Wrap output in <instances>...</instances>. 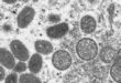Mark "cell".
I'll return each instance as SVG.
<instances>
[{
	"label": "cell",
	"mask_w": 121,
	"mask_h": 83,
	"mask_svg": "<svg viewBox=\"0 0 121 83\" xmlns=\"http://www.w3.org/2000/svg\"><path fill=\"white\" fill-rule=\"evenodd\" d=\"M76 52L82 60L89 61L96 58V55L98 54V45L92 39L84 38L77 43Z\"/></svg>",
	"instance_id": "6da1fadb"
},
{
	"label": "cell",
	"mask_w": 121,
	"mask_h": 83,
	"mask_svg": "<svg viewBox=\"0 0 121 83\" xmlns=\"http://www.w3.org/2000/svg\"><path fill=\"white\" fill-rule=\"evenodd\" d=\"M52 63L57 70L65 71L72 65V55L65 50H58L52 57Z\"/></svg>",
	"instance_id": "7a4b0ae2"
},
{
	"label": "cell",
	"mask_w": 121,
	"mask_h": 83,
	"mask_svg": "<svg viewBox=\"0 0 121 83\" xmlns=\"http://www.w3.org/2000/svg\"><path fill=\"white\" fill-rule=\"evenodd\" d=\"M35 16V10L32 7H24L17 17V24L21 29L26 28Z\"/></svg>",
	"instance_id": "3957f363"
},
{
	"label": "cell",
	"mask_w": 121,
	"mask_h": 83,
	"mask_svg": "<svg viewBox=\"0 0 121 83\" xmlns=\"http://www.w3.org/2000/svg\"><path fill=\"white\" fill-rule=\"evenodd\" d=\"M10 49L11 52L13 53V55L20 61H26L29 59V51L28 48L23 44L21 41L19 40H13L10 43Z\"/></svg>",
	"instance_id": "277c9868"
},
{
	"label": "cell",
	"mask_w": 121,
	"mask_h": 83,
	"mask_svg": "<svg viewBox=\"0 0 121 83\" xmlns=\"http://www.w3.org/2000/svg\"><path fill=\"white\" fill-rule=\"evenodd\" d=\"M69 30V27L66 22H62L55 26H52L46 30V34L52 39H60L66 34Z\"/></svg>",
	"instance_id": "5b68a950"
},
{
	"label": "cell",
	"mask_w": 121,
	"mask_h": 83,
	"mask_svg": "<svg viewBox=\"0 0 121 83\" xmlns=\"http://www.w3.org/2000/svg\"><path fill=\"white\" fill-rule=\"evenodd\" d=\"M14 55L7 49L1 48L0 49V63L2 67L6 69H13L16 65V60H14Z\"/></svg>",
	"instance_id": "8992f818"
},
{
	"label": "cell",
	"mask_w": 121,
	"mask_h": 83,
	"mask_svg": "<svg viewBox=\"0 0 121 83\" xmlns=\"http://www.w3.org/2000/svg\"><path fill=\"white\" fill-rule=\"evenodd\" d=\"M97 22L91 16H84L80 20V28L85 33H92L96 30Z\"/></svg>",
	"instance_id": "52a82bcc"
},
{
	"label": "cell",
	"mask_w": 121,
	"mask_h": 83,
	"mask_svg": "<svg viewBox=\"0 0 121 83\" xmlns=\"http://www.w3.org/2000/svg\"><path fill=\"white\" fill-rule=\"evenodd\" d=\"M99 55H100V59H101L102 62L110 63V62H112L116 58L118 57V52L116 51L112 47H109L108 45V47H104V48L101 49Z\"/></svg>",
	"instance_id": "ba28073f"
},
{
	"label": "cell",
	"mask_w": 121,
	"mask_h": 83,
	"mask_svg": "<svg viewBox=\"0 0 121 83\" xmlns=\"http://www.w3.org/2000/svg\"><path fill=\"white\" fill-rule=\"evenodd\" d=\"M42 65H43V60H42V57L39 53H35V54H33L30 58L28 68H29V70L32 73L34 74L39 73L42 69Z\"/></svg>",
	"instance_id": "9c48e42d"
},
{
	"label": "cell",
	"mask_w": 121,
	"mask_h": 83,
	"mask_svg": "<svg viewBox=\"0 0 121 83\" xmlns=\"http://www.w3.org/2000/svg\"><path fill=\"white\" fill-rule=\"evenodd\" d=\"M35 50L41 53V54H50L53 51V45L51 42L45 41V40H39L35 42Z\"/></svg>",
	"instance_id": "30bf717a"
},
{
	"label": "cell",
	"mask_w": 121,
	"mask_h": 83,
	"mask_svg": "<svg viewBox=\"0 0 121 83\" xmlns=\"http://www.w3.org/2000/svg\"><path fill=\"white\" fill-rule=\"evenodd\" d=\"M110 75H111L113 81L120 82V80H121V60L119 57H117L116 61L113 62V64H112L111 69H110Z\"/></svg>",
	"instance_id": "8fae6325"
},
{
	"label": "cell",
	"mask_w": 121,
	"mask_h": 83,
	"mask_svg": "<svg viewBox=\"0 0 121 83\" xmlns=\"http://www.w3.org/2000/svg\"><path fill=\"white\" fill-rule=\"evenodd\" d=\"M20 83H41V80L35 77L34 73H26L19 77Z\"/></svg>",
	"instance_id": "7c38bea8"
},
{
	"label": "cell",
	"mask_w": 121,
	"mask_h": 83,
	"mask_svg": "<svg viewBox=\"0 0 121 83\" xmlns=\"http://www.w3.org/2000/svg\"><path fill=\"white\" fill-rule=\"evenodd\" d=\"M26 69H28V67H26V64L24 63V61H20V62H18V63L14 65V68H13L12 70L14 71V72H17V73H19V72H24Z\"/></svg>",
	"instance_id": "4fadbf2b"
},
{
	"label": "cell",
	"mask_w": 121,
	"mask_h": 83,
	"mask_svg": "<svg viewBox=\"0 0 121 83\" xmlns=\"http://www.w3.org/2000/svg\"><path fill=\"white\" fill-rule=\"evenodd\" d=\"M4 81H6V83H17V82H19V77L17 75V72L10 73V74H8V77H6Z\"/></svg>",
	"instance_id": "5bb4252c"
},
{
	"label": "cell",
	"mask_w": 121,
	"mask_h": 83,
	"mask_svg": "<svg viewBox=\"0 0 121 83\" xmlns=\"http://www.w3.org/2000/svg\"><path fill=\"white\" fill-rule=\"evenodd\" d=\"M48 20L51 22H58V21H60V17L58 15H50L48 16Z\"/></svg>",
	"instance_id": "9a60e30c"
},
{
	"label": "cell",
	"mask_w": 121,
	"mask_h": 83,
	"mask_svg": "<svg viewBox=\"0 0 121 83\" xmlns=\"http://www.w3.org/2000/svg\"><path fill=\"white\" fill-rule=\"evenodd\" d=\"M6 79V72H4V67H0V81H4Z\"/></svg>",
	"instance_id": "2e32d148"
}]
</instances>
